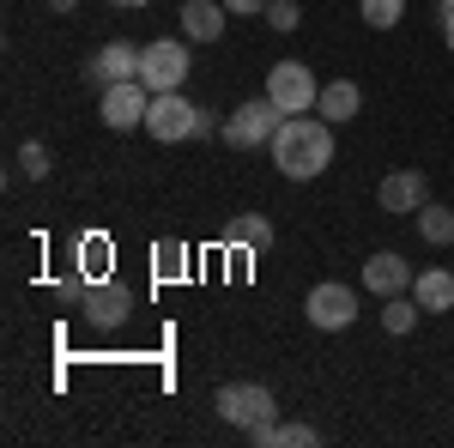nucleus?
Wrapping results in <instances>:
<instances>
[{
    "label": "nucleus",
    "instance_id": "8",
    "mask_svg": "<svg viewBox=\"0 0 454 448\" xmlns=\"http://www.w3.org/2000/svg\"><path fill=\"white\" fill-rule=\"evenodd\" d=\"M303 315H309V327H321V334H340V327L357 321V291L327 279V285H315L309 297H303Z\"/></svg>",
    "mask_w": 454,
    "mask_h": 448
},
{
    "label": "nucleus",
    "instance_id": "19",
    "mask_svg": "<svg viewBox=\"0 0 454 448\" xmlns=\"http://www.w3.org/2000/svg\"><path fill=\"white\" fill-rule=\"evenodd\" d=\"M357 12H364L370 31H394L406 19V0H357Z\"/></svg>",
    "mask_w": 454,
    "mask_h": 448
},
{
    "label": "nucleus",
    "instance_id": "22",
    "mask_svg": "<svg viewBox=\"0 0 454 448\" xmlns=\"http://www.w3.org/2000/svg\"><path fill=\"white\" fill-rule=\"evenodd\" d=\"M267 25H273V31H297V25H303V6H297V0H267Z\"/></svg>",
    "mask_w": 454,
    "mask_h": 448
},
{
    "label": "nucleus",
    "instance_id": "12",
    "mask_svg": "<svg viewBox=\"0 0 454 448\" xmlns=\"http://www.w3.org/2000/svg\"><path fill=\"white\" fill-rule=\"evenodd\" d=\"M224 19H231L224 0H182V36L188 43H218L224 36Z\"/></svg>",
    "mask_w": 454,
    "mask_h": 448
},
{
    "label": "nucleus",
    "instance_id": "24",
    "mask_svg": "<svg viewBox=\"0 0 454 448\" xmlns=\"http://www.w3.org/2000/svg\"><path fill=\"white\" fill-rule=\"evenodd\" d=\"M315 443H321L315 424H279V448H315Z\"/></svg>",
    "mask_w": 454,
    "mask_h": 448
},
{
    "label": "nucleus",
    "instance_id": "1",
    "mask_svg": "<svg viewBox=\"0 0 454 448\" xmlns=\"http://www.w3.org/2000/svg\"><path fill=\"white\" fill-rule=\"evenodd\" d=\"M273 164L291 182H309L333 164V122L321 115H285L279 134H273Z\"/></svg>",
    "mask_w": 454,
    "mask_h": 448
},
{
    "label": "nucleus",
    "instance_id": "20",
    "mask_svg": "<svg viewBox=\"0 0 454 448\" xmlns=\"http://www.w3.org/2000/svg\"><path fill=\"white\" fill-rule=\"evenodd\" d=\"M152 261H158V279H164V285L188 273V248H182V242H158V248H152Z\"/></svg>",
    "mask_w": 454,
    "mask_h": 448
},
{
    "label": "nucleus",
    "instance_id": "28",
    "mask_svg": "<svg viewBox=\"0 0 454 448\" xmlns=\"http://www.w3.org/2000/svg\"><path fill=\"white\" fill-rule=\"evenodd\" d=\"M109 6H145V0H109Z\"/></svg>",
    "mask_w": 454,
    "mask_h": 448
},
{
    "label": "nucleus",
    "instance_id": "3",
    "mask_svg": "<svg viewBox=\"0 0 454 448\" xmlns=\"http://www.w3.org/2000/svg\"><path fill=\"white\" fill-rule=\"evenodd\" d=\"M285 109L273 98H248V104L231 109V122H224V145H237V152H254V145H273L279 134Z\"/></svg>",
    "mask_w": 454,
    "mask_h": 448
},
{
    "label": "nucleus",
    "instance_id": "2",
    "mask_svg": "<svg viewBox=\"0 0 454 448\" xmlns=\"http://www.w3.org/2000/svg\"><path fill=\"white\" fill-rule=\"evenodd\" d=\"M188 36H152L140 49V79L145 91L158 98V91H182V79H188Z\"/></svg>",
    "mask_w": 454,
    "mask_h": 448
},
{
    "label": "nucleus",
    "instance_id": "11",
    "mask_svg": "<svg viewBox=\"0 0 454 448\" xmlns=\"http://www.w3.org/2000/svg\"><path fill=\"white\" fill-rule=\"evenodd\" d=\"M376 200H382V212H419L430 200V182H424V170H394V176H382Z\"/></svg>",
    "mask_w": 454,
    "mask_h": 448
},
{
    "label": "nucleus",
    "instance_id": "10",
    "mask_svg": "<svg viewBox=\"0 0 454 448\" xmlns=\"http://www.w3.org/2000/svg\"><path fill=\"white\" fill-rule=\"evenodd\" d=\"M115 79H140V49L134 43H104L98 49V61L85 67V85H115Z\"/></svg>",
    "mask_w": 454,
    "mask_h": 448
},
{
    "label": "nucleus",
    "instance_id": "26",
    "mask_svg": "<svg viewBox=\"0 0 454 448\" xmlns=\"http://www.w3.org/2000/svg\"><path fill=\"white\" fill-rule=\"evenodd\" d=\"M442 43L454 49V12H442Z\"/></svg>",
    "mask_w": 454,
    "mask_h": 448
},
{
    "label": "nucleus",
    "instance_id": "14",
    "mask_svg": "<svg viewBox=\"0 0 454 448\" xmlns=\"http://www.w3.org/2000/svg\"><path fill=\"white\" fill-rule=\"evenodd\" d=\"M412 297H419L424 315H449L454 310V273L449 267H424V273L412 279Z\"/></svg>",
    "mask_w": 454,
    "mask_h": 448
},
{
    "label": "nucleus",
    "instance_id": "15",
    "mask_svg": "<svg viewBox=\"0 0 454 448\" xmlns=\"http://www.w3.org/2000/svg\"><path fill=\"white\" fill-rule=\"evenodd\" d=\"M315 109H321L333 128H340V122H351V115L364 109V91H357L351 79H327V85H321V104H315Z\"/></svg>",
    "mask_w": 454,
    "mask_h": 448
},
{
    "label": "nucleus",
    "instance_id": "6",
    "mask_svg": "<svg viewBox=\"0 0 454 448\" xmlns=\"http://www.w3.org/2000/svg\"><path fill=\"white\" fill-rule=\"evenodd\" d=\"M267 98L285 109V115H309L321 104V85H315V73L303 61H279V67L267 73Z\"/></svg>",
    "mask_w": 454,
    "mask_h": 448
},
{
    "label": "nucleus",
    "instance_id": "27",
    "mask_svg": "<svg viewBox=\"0 0 454 448\" xmlns=\"http://www.w3.org/2000/svg\"><path fill=\"white\" fill-rule=\"evenodd\" d=\"M73 6H79V0H49V12H73Z\"/></svg>",
    "mask_w": 454,
    "mask_h": 448
},
{
    "label": "nucleus",
    "instance_id": "4",
    "mask_svg": "<svg viewBox=\"0 0 454 448\" xmlns=\"http://www.w3.org/2000/svg\"><path fill=\"white\" fill-rule=\"evenodd\" d=\"M218 418L237 424V430H254V424H273L279 418V400L261 381H231V388H218Z\"/></svg>",
    "mask_w": 454,
    "mask_h": 448
},
{
    "label": "nucleus",
    "instance_id": "13",
    "mask_svg": "<svg viewBox=\"0 0 454 448\" xmlns=\"http://www.w3.org/2000/svg\"><path fill=\"white\" fill-rule=\"evenodd\" d=\"M412 279H419V273H412V267H406L394 248H382V255H370V261H364V285H370L376 297H400Z\"/></svg>",
    "mask_w": 454,
    "mask_h": 448
},
{
    "label": "nucleus",
    "instance_id": "5",
    "mask_svg": "<svg viewBox=\"0 0 454 448\" xmlns=\"http://www.w3.org/2000/svg\"><path fill=\"white\" fill-rule=\"evenodd\" d=\"M145 109H152L145 79H115V85H104V91H98V115H104V128H115V134L145 128Z\"/></svg>",
    "mask_w": 454,
    "mask_h": 448
},
{
    "label": "nucleus",
    "instance_id": "9",
    "mask_svg": "<svg viewBox=\"0 0 454 448\" xmlns=\"http://www.w3.org/2000/svg\"><path fill=\"white\" fill-rule=\"evenodd\" d=\"M85 321L91 327H121L128 321V310H134V291L128 285H115V279H91V291H85Z\"/></svg>",
    "mask_w": 454,
    "mask_h": 448
},
{
    "label": "nucleus",
    "instance_id": "16",
    "mask_svg": "<svg viewBox=\"0 0 454 448\" xmlns=\"http://www.w3.org/2000/svg\"><path fill=\"white\" fill-rule=\"evenodd\" d=\"M412 218H419V237L430 242V248H449V242H454V212H449V207L424 200V207L412 212Z\"/></svg>",
    "mask_w": 454,
    "mask_h": 448
},
{
    "label": "nucleus",
    "instance_id": "21",
    "mask_svg": "<svg viewBox=\"0 0 454 448\" xmlns=\"http://www.w3.org/2000/svg\"><path fill=\"white\" fill-rule=\"evenodd\" d=\"M19 170L31 176V182H43V176L55 170V158H49V145H36V139H31V145H19Z\"/></svg>",
    "mask_w": 454,
    "mask_h": 448
},
{
    "label": "nucleus",
    "instance_id": "23",
    "mask_svg": "<svg viewBox=\"0 0 454 448\" xmlns=\"http://www.w3.org/2000/svg\"><path fill=\"white\" fill-rule=\"evenodd\" d=\"M104 255H109V242H104V237L79 242V273H85V279H104Z\"/></svg>",
    "mask_w": 454,
    "mask_h": 448
},
{
    "label": "nucleus",
    "instance_id": "7",
    "mask_svg": "<svg viewBox=\"0 0 454 448\" xmlns=\"http://www.w3.org/2000/svg\"><path fill=\"white\" fill-rule=\"evenodd\" d=\"M194 128H200V109L188 104L182 91H158V98H152V109H145V134L164 139V145L194 139Z\"/></svg>",
    "mask_w": 454,
    "mask_h": 448
},
{
    "label": "nucleus",
    "instance_id": "29",
    "mask_svg": "<svg viewBox=\"0 0 454 448\" xmlns=\"http://www.w3.org/2000/svg\"><path fill=\"white\" fill-rule=\"evenodd\" d=\"M436 6H442V12H454V0H436Z\"/></svg>",
    "mask_w": 454,
    "mask_h": 448
},
{
    "label": "nucleus",
    "instance_id": "18",
    "mask_svg": "<svg viewBox=\"0 0 454 448\" xmlns=\"http://www.w3.org/2000/svg\"><path fill=\"white\" fill-rule=\"evenodd\" d=\"M419 297H382V327L387 334H394V340H400V334H412V327H419Z\"/></svg>",
    "mask_w": 454,
    "mask_h": 448
},
{
    "label": "nucleus",
    "instance_id": "25",
    "mask_svg": "<svg viewBox=\"0 0 454 448\" xmlns=\"http://www.w3.org/2000/svg\"><path fill=\"white\" fill-rule=\"evenodd\" d=\"M231 12H267V0H224Z\"/></svg>",
    "mask_w": 454,
    "mask_h": 448
},
{
    "label": "nucleus",
    "instance_id": "17",
    "mask_svg": "<svg viewBox=\"0 0 454 448\" xmlns=\"http://www.w3.org/2000/svg\"><path fill=\"white\" fill-rule=\"evenodd\" d=\"M224 237L237 242V248H254V255H261V248H273V224H267L261 212H237Z\"/></svg>",
    "mask_w": 454,
    "mask_h": 448
}]
</instances>
